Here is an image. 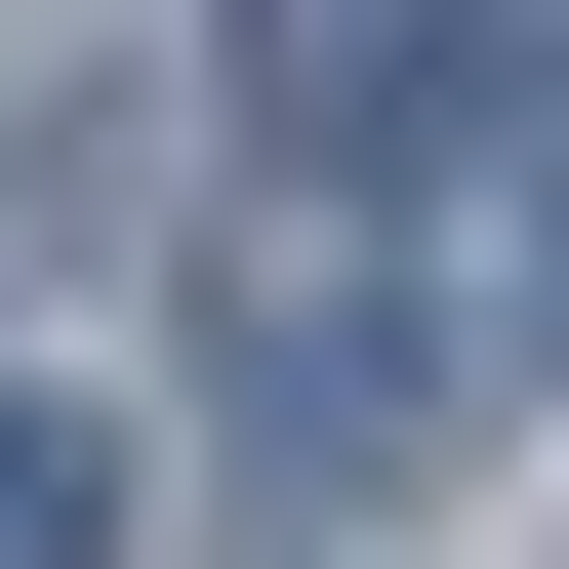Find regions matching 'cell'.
<instances>
[{
  "instance_id": "6da1fadb",
  "label": "cell",
  "mask_w": 569,
  "mask_h": 569,
  "mask_svg": "<svg viewBox=\"0 0 569 569\" xmlns=\"http://www.w3.org/2000/svg\"><path fill=\"white\" fill-rule=\"evenodd\" d=\"M244 448H284V488L448 448V284H367V244H326V284H244Z\"/></svg>"
},
{
  "instance_id": "3957f363",
  "label": "cell",
  "mask_w": 569,
  "mask_h": 569,
  "mask_svg": "<svg viewBox=\"0 0 569 569\" xmlns=\"http://www.w3.org/2000/svg\"><path fill=\"white\" fill-rule=\"evenodd\" d=\"M82 203H122V122H82V82H0V284L82 244Z\"/></svg>"
},
{
  "instance_id": "7a4b0ae2",
  "label": "cell",
  "mask_w": 569,
  "mask_h": 569,
  "mask_svg": "<svg viewBox=\"0 0 569 569\" xmlns=\"http://www.w3.org/2000/svg\"><path fill=\"white\" fill-rule=\"evenodd\" d=\"M0 569H122V448H82L41 367H0Z\"/></svg>"
}]
</instances>
